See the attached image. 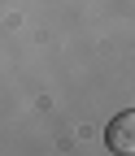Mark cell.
<instances>
[{
  "mask_svg": "<svg viewBox=\"0 0 135 156\" xmlns=\"http://www.w3.org/2000/svg\"><path fill=\"white\" fill-rule=\"evenodd\" d=\"M109 147L118 156H131L135 152V113H118L109 122Z\"/></svg>",
  "mask_w": 135,
  "mask_h": 156,
  "instance_id": "6da1fadb",
  "label": "cell"
}]
</instances>
